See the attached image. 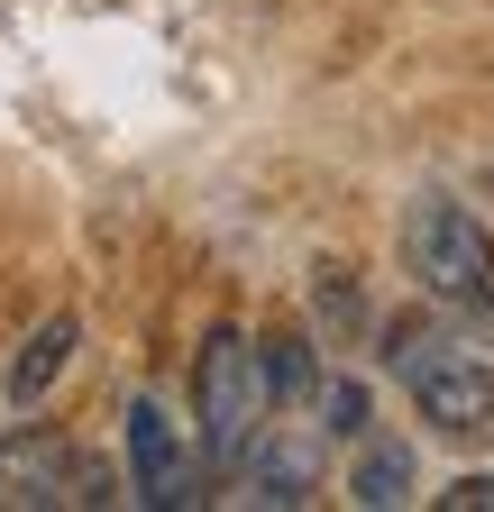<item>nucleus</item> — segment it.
<instances>
[{
	"label": "nucleus",
	"mask_w": 494,
	"mask_h": 512,
	"mask_svg": "<svg viewBox=\"0 0 494 512\" xmlns=\"http://www.w3.org/2000/svg\"><path fill=\"white\" fill-rule=\"evenodd\" d=\"M385 375H403V394H412V412L440 430V439H476V430H494V357H476L458 330H440L430 311H403V320H385Z\"/></svg>",
	"instance_id": "nucleus-1"
},
{
	"label": "nucleus",
	"mask_w": 494,
	"mask_h": 512,
	"mask_svg": "<svg viewBox=\"0 0 494 512\" xmlns=\"http://www.w3.org/2000/svg\"><path fill=\"white\" fill-rule=\"evenodd\" d=\"M266 366H257V339L247 330H220L202 339V357H193V448H202V467L211 476H238V458L257 448V430H266Z\"/></svg>",
	"instance_id": "nucleus-2"
},
{
	"label": "nucleus",
	"mask_w": 494,
	"mask_h": 512,
	"mask_svg": "<svg viewBox=\"0 0 494 512\" xmlns=\"http://www.w3.org/2000/svg\"><path fill=\"white\" fill-rule=\"evenodd\" d=\"M403 275L440 311H494V238L458 192H421L403 211Z\"/></svg>",
	"instance_id": "nucleus-3"
},
{
	"label": "nucleus",
	"mask_w": 494,
	"mask_h": 512,
	"mask_svg": "<svg viewBox=\"0 0 494 512\" xmlns=\"http://www.w3.org/2000/svg\"><path fill=\"white\" fill-rule=\"evenodd\" d=\"M129 494L174 512V503H202V476H193V448H183V421L165 394H129Z\"/></svg>",
	"instance_id": "nucleus-4"
},
{
	"label": "nucleus",
	"mask_w": 494,
	"mask_h": 512,
	"mask_svg": "<svg viewBox=\"0 0 494 512\" xmlns=\"http://www.w3.org/2000/svg\"><path fill=\"white\" fill-rule=\"evenodd\" d=\"M238 485H247V503L293 512V503H312L321 458H312V439H302V430H257V448L238 458Z\"/></svg>",
	"instance_id": "nucleus-5"
},
{
	"label": "nucleus",
	"mask_w": 494,
	"mask_h": 512,
	"mask_svg": "<svg viewBox=\"0 0 494 512\" xmlns=\"http://www.w3.org/2000/svg\"><path fill=\"white\" fill-rule=\"evenodd\" d=\"M74 348H83V320L74 311H46L37 320V330L19 339V357H10V375H0V384H10V403L28 412V403H46L55 394V384H65V366H74Z\"/></svg>",
	"instance_id": "nucleus-6"
},
{
	"label": "nucleus",
	"mask_w": 494,
	"mask_h": 512,
	"mask_svg": "<svg viewBox=\"0 0 494 512\" xmlns=\"http://www.w3.org/2000/svg\"><path fill=\"white\" fill-rule=\"evenodd\" d=\"M348 503H366V512L412 503V448L366 430V439H357V458H348Z\"/></svg>",
	"instance_id": "nucleus-7"
},
{
	"label": "nucleus",
	"mask_w": 494,
	"mask_h": 512,
	"mask_svg": "<svg viewBox=\"0 0 494 512\" xmlns=\"http://www.w3.org/2000/svg\"><path fill=\"white\" fill-rule=\"evenodd\" d=\"M257 366H266V403H312V384H321V357H312L302 330L257 339Z\"/></svg>",
	"instance_id": "nucleus-8"
},
{
	"label": "nucleus",
	"mask_w": 494,
	"mask_h": 512,
	"mask_svg": "<svg viewBox=\"0 0 494 512\" xmlns=\"http://www.w3.org/2000/svg\"><path fill=\"white\" fill-rule=\"evenodd\" d=\"M312 403H321V430H330V439H366V430H376V403H366L357 375H321Z\"/></svg>",
	"instance_id": "nucleus-9"
},
{
	"label": "nucleus",
	"mask_w": 494,
	"mask_h": 512,
	"mask_svg": "<svg viewBox=\"0 0 494 512\" xmlns=\"http://www.w3.org/2000/svg\"><path fill=\"white\" fill-rule=\"evenodd\" d=\"M312 302H321V320H330L339 339H357V330H366V302H357V275H348V266H321Z\"/></svg>",
	"instance_id": "nucleus-10"
},
{
	"label": "nucleus",
	"mask_w": 494,
	"mask_h": 512,
	"mask_svg": "<svg viewBox=\"0 0 494 512\" xmlns=\"http://www.w3.org/2000/svg\"><path fill=\"white\" fill-rule=\"evenodd\" d=\"M430 503H440V512H494V476H449Z\"/></svg>",
	"instance_id": "nucleus-11"
},
{
	"label": "nucleus",
	"mask_w": 494,
	"mask_h": 512,
	"mask_svg": "<svg viewBox=\"0 0 494 512\" xmlns=\"http://www.w3.org/2000/svg\"><path fill=\"white\" fill-rule=\"evenodd\" d=\"M485 183H494V174H485Z\"/></svg>",
	"instance_id": "nucleus-12"
}]
</instances>
